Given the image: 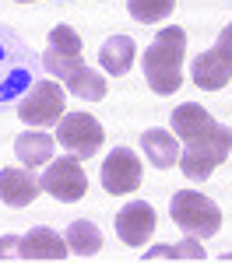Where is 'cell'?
I'll return each instance as SVG.
<instances>
[{
  "label": "cell",
  "instance_id": "obj_1",
  "mask_svg": "<svg viewBox=\"0 0 232 263\" xmlns=\"http://www.w3.org/2000/svg\"><path fill=\"white\" fill-rule=\"evenodd\" d=\"M172 134L183 141L180 168L190 182H204L232 151V130L197 102H183L172 109Z\"/></svg>",
  "mask_w": 232,
  "mask_h": 263
},
{
  "label": "cell",
  "instance_id": "obj_2",
  "mask_svg": "<svg viewBox=\"0 0 232 263\" xmlns=\"http://www.w3.org/2000/svg\"><path fill=\"white\" fill-rule=\"evenodd\" d=\"M183 53H187V32L169 25L145 49V81L155 95H172L183 84Z\"/></svg>",
  "mask_w": 232,
  "mask_h": 263
},
{
  "label": "cell",
  "instance_id": "obj_3",
  "mask_svg": "<svg viewBox=\"0 0 232 263\" xmlns=\"http://www.w3.org/2000/svg\"><path fill=\"white\" fill-rule=\"evenodd\" d=\"M169 214H172V221L176 228L190 235V239H211L218 228H222V211H218V203L204 197V193H197V190H176L172 193V200H169Z\"/></svg>",
  "mask_w": 232,
  "mask_h": 263
},
{
  "label": "cell",
  "instance_id": "obj_4",
  "mask_svg": "<svg viewBox=\"0 0 232 263\" xmlns=\"http://www.w3.org/2000/svg\"><path fill=\"white\" fill-rule=\"evenodd\" d=\"M232 81V21L218 32L211 49L193 60V84L201 91H218Z\"/></svg>",
  "mask_w": 232,
  "mask_h": 263
},
{
  "label": "cell",
  "instance_id": "obj_5",
  "mask_svg": "<svg viewBox=\"0 0 232 263\" xmlns=\"http://www.w3.org/2000/svg\"><path fill=\"white\" fill-rule=\"evenodd\" d=\"M42 67L60 78V84H67L74 74L84 70V60H81V35L70 28V25H57L49 32V42L42 49Z\"/></svg>",
  "mask_w": 232,
  "mask_h": 263
},
{
  "label": "cell",
  "instance_id": "obj_6",
  "mask_svg": "<svg viewBox=\"0 0 232 263\" xmlns=\"http://www.w3.org/2000/svg\"><path fill=\"white\" fill-rule=\"evenodd\" d=\"M63 88L57 81H39L32 84L18 102V120L28 126H57L63 120Z\"/></svg>",
  "mask_w": 232,
  "mask_h": 263
},
{
  "label": "cell",
  "instance_id": "obj_7",
  "mask_svg": "<svg viewBox=\"0 0 232 263\" xmlns=\"http://www.w3.org/2000/svg\"><path fill=\"white\" fill-rule=\"evenodd\" d=\"M57 126H60V137H57L60 147H67V155H74V158H92L105 141L102 123L92 112H63Z\"/></svg>",
  "mask_w": 232,
  "mask_h": 263
},
{
  "label": "cell",
  "instance_id": "obj_8",
  "mask_svg": "<svg viewBox=\"0 0 232 263\" xmlns=\"http://www.w3.org/2000/svg\"><path fill=\"white\" fill-rule=\"evenodd\" d=\"M39 186L49 197H57V200H63V203L81 200L84 193H88V176H84V168H81V158H74V155L53 158L49 168L42 172Z\"/></svg>",
  "mask_w": 232,
  "mask_h": 263
},
{
  "label": "cell",
  "instance_id": "obj_9",
  "mask_svg": "<svg viewBox=\"0 0 232 263\" xmlns=\"http://www.w3.org/2000/svg\"><path fill=\"white\" fill-rule=\"evenodd\" d=\"M102 186L116 197L127 193H137L141 190V158L130 151V147H116L109 151L102 162Z\"/></svg>",
  "mask_w": 232,
  "mask_h": 263
},
{
  "label": "cell",
  "instance_id": "obj_10",
  "mask_svg": "<svg viewBox=\"0 0 232 263\" xmlns=\"http://www.w3.org/2000/svg\"><path fill=\"white\" fill-rule=\"evenodd\" d=\"M155 232V207L145 200H130L116 214V235L123 239L127 246H145Z\"/></svg>",
  "mask_w": 232,
  "mask_h": 263
},
{
  "label": "cell",
  "instance_id": "obj_11",
  "mask_svg": "<svg viewBox=\"0 0 232 263\" xmlns=\"http://www.w3.org/2000/svg\"><path fill=\"white\" fill-rule=\"evenodd\" d=\"M63 256H70L67 239H60V232H53L46 224L25 232L18 242V260H63Z\"/></svg>",
  "mask_w": 232,
  "mask_h": 263
},
{
  "label": "cell",
  "instance_id": "obj_12",
  "mask_svg": "<svg viewBox=\"0 0 232 263\" xmlns=\"http://www.w3.org/2000/svg\"><path fill=\"white\" fill-rule=\"evenodd\" d=\"M39 182L32 179V172L25 168H0V200L7 207H28L39 197Z\"/></svg>",
  "mask_w": 232,
  "mask_h": 263
},
{
  "label": "cell",
  "instance_id": "obj_13",
  "mask_svg": "<svg viewBox=\"0 0 232 263\" xmlns=\"http://www.w3.org/2000/svg\"><path fill=\"white\" fill-rule=\"evenodd\" d=\"M141 147H145V158L155 168H172L180 162V141L172 137V130H162V126H151L141 134Z\"/></svg>",
  "mask_w": 232,
  "mask_h": 263
},
{
  "label": "cell",
  "instance_id": "obj_14",
  "mask_svg": "<svg viewBox=\"0 0 232 263\" xmlns=\"http://www.w3.org/2000/svg\"><path fill=\"white\" fill-rule=\"evenodd\" d=\"M53 147H57V141H53L49 134H42V130H25V134L14 137V155H18V162L28 165V168L49 165L53 162Z\"/></svg>",
  "mask_w": 232,
  "mask_h": 263
},
{
  "label": "cell",
  "instance_id": "obj_15",
  "mask_svg": "<svg viewBox=\"0 0 232 263\" xmlns=\"http://www.w3.org/2000/svg\"><path fill=\"white\" fill-rule=\"evenodd\" d=\"M134 57H137V46H134L130 35H113L99 49V63H102L105 74H113V78H123L127 70L134 67Z\"/></svg>",
  "mask_w": 232,
  "mask_h": 263
},
{
  "label": "cell",
  "instance_id": "obj_16",
  "mask_svg": "<svg viewBox=\"0 0 232 263\" xmlns=\"http://www.w3.org/2000/svg\"><path fill=\"white\" fill-rule=\"evenodd\" d=\"M67 249L74 253V256H95L99 249H102V232H99V224H92V221H70L67 224Z\"/></svg>",
  "mask_w": 232,
  "mask_h": 263
},
{
  "label": "cell",
  "instance_id": "obj_17",
  "mask_svg": "<svg viewBox=\"0 0 232 263\" xmlns=\"http://www.w3.org/2000/svg\"><path fill=\"white\" fill-rule=\"evenodd\" d=\"M67 91L78 95V99H84V102H102L105 99V78L99 70L84 67L81 74H74V78L67 81Z\"/></svg>",
  "mask_w": 232,
  "mask_h": 263
},
{
  "label": "cell",
  "instance_id": "obj_18",
  "mask_svg": "<svg viewBox=\"0 0 232 263\" xmlns=\"http://www.w3.org/2000/svg\"><path fill=\"white\" fill-rule=\"evenodd\" d=\"M172 7H176V0H127L130 18L141 21V25H158V21H166L169 14H172Z\"/></svg>",
  "mask_w": 232,
  "mask_h": 263
},
{
  "label": "cell",
  "instance_id": "obj_19",
  "mask_svg": "<svg viewBox=\"0 0 232 263\" xmlns=\"http://www.w3.org/2000/svg\"><path fill=\"white\" fill-rule=\"evenodd\" d=\"M141 260H204V249H201V239H183V242L176 246H155V249H148Z\"/></svg>",
  "mask_w": 232,
  "mask_h": 263
},
{
  "label": "cell",
  "instance_id": "obj_20",
  "mask_svg": "<svg viewBox=\"0 0 232 263\" xmlns=\"http://www.w3.org/2000/svg\"><path fill=\"white\" fill-rule=\"evenodd\" d=\"M18 242L21 239H14V235H4L0 239V260H14L18 256Z\"/></svg>",
  "mask_w": 232,
  "mask_h": 263
},
{
  "label": "cell",
  "instance_id": "obj_21",
  "mask_svg": "<svg viewBox=\"0 0 232 263\" xmlns=\"http://www.w3.org/2000/svg\"><path fill=\"white\" fill-rule=\"evenodd\" d=\"M18 4H35V0H18Z\"/></svg>",
  "mask_w": 232,
  "mask_h": 263
}]
</instances>
